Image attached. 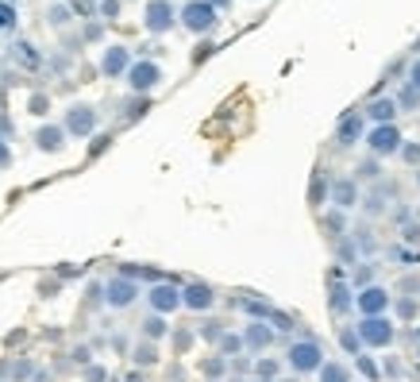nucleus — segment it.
Segmentation results:
<instances>
[{
  "instance_id": "obj_12",
  "label": "nucleus",
  "mask_w": 420,
  "mask_h": 382,
  "mask_svg": "<svg viewBox=\"0 0 420 382\" xmlns=\"http://www.w3.org/2000/svg\"><path fill=\"white\" fill-rule=\"evenodd\" d=\"M320 382H351V371L343 367V363H332V359H324L320 363Z\"/></svg>"
},
{
  "instance_id": "obj_2",
  "label": "nucleus",
  "mask_w": 420,
  "mask_h": 382,
  "mask_svg": "<svg viewBox=\"0 0 420 382\" xmlns=\"http://www.w3.org/2000/svg\"><path fill=\"white\" fill-rule=\"evenodd\" d=\"M362 347H390L393 344V321L390 316H359L355 324Z\"/></svg>"
},
{
  "instance_id": "obj_21",
  "label": "nucleus",
  "mask_w": 420,
  "mask_h": 382,
  "mask_svg": "<svg viewBox=\"0 0 420 382\" xmlns=\"http://www.w3.org/2000/svg\"><path fill=\"white\" fill-rule=\"evenodd\" d=\"M185 302L193 305V309H209V305H212L209 286H189V290H185Z\"/></svg>"
},
{
  "instance_id": "obj_8",
  "label": "nucleus",
  "mask_w": 420,
  "mask_h": 382,
  "mask_svg": "<svg viewBox=\"0 0 420 382\" xmlns=\"http://www.w3.org/2000/svg\"><path fill=\"white\" fill-rule=\"evenodd\" d=\"M362 116L374 120V124H393V116H397V104H393V97H374V101L362 109Z\"/></svg>"
},
{
  "instance_id": "obj_16",
  "label": "nucleus",
  "mask_w": 420,
  "mask_h": 382,
  "mask_svg": "<svg viewBox=\"0 0 420 382\" xmlns=\"http://www.w3.org/2000/svg\"><path fill=\"white\" fill-rule=\"evenodd\" d=\"M378 174H382V159H374V154H370V159H362L359 166H355V174H351V178H355V182H374Z\"/></svg>"
},
{
  "instance_id": "obj_18",
  "label": "nucleus",
  "mask_w": 420,
  "mask_h": 382,
  "mask_svg": "<svg viewBox=\"0 0 420 382\" xmlns=\"http://www.w3.org/2000/svg\"><path fill=\"white\" fill-rule=\"evenodd\" d=\"M131 297H135V286H131V282H112L109 286V302L112 305H128Z\"/></svg>"
},
{
  "instance_id": "obj_32",
  "label": "nucleus",
  "mask_w": 420,
  "mask_h": 382,
  "mask_svg": "<svg viewBox=\"0 0 420 382\" xmlns=\"http://www.w3.org/2000/svg\"><path fill=\"white\" fill-rule=\"evenodd\" d=\"M101 12H104V16H109V20H112V16L120 12V0H104V4H101Z\"/></svg>"
},
{
  "instance_id": "obj_23",
  "label": "nucleus",
  "mask_w": 420,
  "mask_h": 382,
  "mask_svg": "<svg viewBox=\"0 0 420 382\" xmlns=\"http://www.w3.org/2000/svg\"><path fill=\"white\" fill-rule=\"evenodd\" d=\"M385 205H390V201L382 197V190H378V193H370V197L362 201V209H366V216H382V213H385Z\"/></svg>"
},
{
  "instance_id": "obj_10",
  "label": "nucleus",
  "mask_w": 420,
  "mask_h": 382,
  "mask_svg": "<svg viewBox=\"0 0 420 382\" xmlns=\"http://www.w3.org/2000/svg\"><path fill=\"white\" fill-rule=\"evenodd\" d=\"M147 27H151V31H166V27H174V8H170L166 0H154V4L147 8Z\"/></svg>"
},
{
  "instance_id": "obj_15",
  "label": "nucleus",
  "mask_w": 420,
  "mask_h": 382,
  "mask_svg": "<svg viewBox=\"0 0 420 382\" xmlns=\"http://www.w3.org/2000/svg\"><path fill=\"white\" fill-rule=\"evenodd\" d=\"M66 124H70V132H73V135H85L89 128H93V112H89L85 104H81V109H73V112H70V120H66Z\"/></svg>"
},
{
  "instance_id": "obj_24",
  "label": "nucleus",
  "mask_w": 420,
  "mask_h": 382,
  "mask_svg": "<svg viewBox=\"0 0 420 382\" xmlns=\"http://www.w3.org/2000/svg\"><path fill=\"white\" fill-rule=\"evenodd\" d=\"M39 147H47V151L62 147V132L58 128H43V132H39Z\"/></svg>"
},
{
  "instance_id": "obj_1",
  "label": "nucleus",
  "mask_w": 420,
  "mask_h": 382,
  "mask_svg": "<svg viewBox=\"0 0 420 382\" xmlns=\"http://www.w3.org/2000/svg\"><path fill=\"white\" fill-rule=\"evenodd\" d=\"M362 143L370 147V154L374 159H390V154H397L401 151V128L397 124H374L366 135H362Z\"/></svg>"
},
{
  "instance_id": "obj_9",
  "label": "nucleus",
  "mask_w": 420,
  "mask_h": 382,
  "mask_svg": "<svg viewBox=\"0 0 420 382\" xmlns=\"http://www.w3.org/2000/svg\"><path fill=\"white\" fill-rule=\"evenodd\" d=\"M328 305H332V313H347V309H355V294H351V286L340 282V271H332V297H328Z\"/></svg>"
},
{
  "instance_id": "obj_33",
  "label": "nucleus",
  "mask_w": 420,
  "mask_h": 382,
  "mask_svg": "<svg viewBox=\"0 0 420 382\" xmlns=\"http://www.w3.org/2000/svg\"><path fill=\"white\" fill-rule=\"evenodd\" d=\"M209 4H232V0H209Z\"/></svg>"
},
{
  "instance_id": "obj_7",
  "label": "nucleus",
  "mask_w": 420,
  "mask_h": 382,
  "mask_svg": "<svg viewBox=\"0 0 420 382\" xmlns=\"http://www.w3.org/2000/svg\"><path fill=\"white\" fill-rule=\"evenodd\" d=\"M362 135H366V116L362 112H347L340 120V143L351 147V143H362Z\"/></svg>"
},
{
  "instance_id": "obj_5",
  "label": "nucleus",
  "mask_w": 420,
  "mask_h": 382,
  "mask_svg": "<svg viewBox=\"0 0 420 382\" xmlns=\"http://www.w3.org/2000/svg\"><path fill=\"white\" fill-rule=\"evenodd\" d=\"M181 20H185L189 31H209L212 23H216V8H212L209 0H193V4H185Z\"/></svg>"
},
{
  "instance_id": "obj_31",
  "label": "nucleus",
  "mask_w": 420,
  "mask_h": 382,
  "mask_svg": "<svg viewBox=\"0 0 420 382\" xmlns=\"http://www.w3.org/2000/svg\"><path fill=\"white\" fill-rule=\"evenodd\" d=\"M409 85H413L416 93H420V58L413 62V66H409Z\"/></svg>"
},
{
  "instance_id": "obj_26",
  "label": "nucleus",
  "mask_w": 420,
  "mask_h": 382,
  "mask_svg": "<svg viewBox=\"0 0 420 382\" xmlns=\"http://www.w3.org/2000/svg\"><path fill=\"white\" fill-rule=\"evenodd\" d=\"M355 367L362 371V375H366L370 382H378V375H382V371H378V363L370 359V355H355Z\"/></svg>"
},
{
  "instance_id": "obj_20",
  "label": "nucleus",
  "mask_w": 420,
  "mask_h": 382,
  "mask_svg": "<svg viewBox=\"0 0 420 382\" xmlns=\"http://www.w3.org/2000/svg\"><path fill=\"white\" fill-rule=\"evenodd\" d=\"M393 104H397V109H405V112H416L420 109V93H416L413 85H405L397 97H393Z\"/></svg>"
},
{
  "instance_id": "obj_28",
  "label": "nucleus",
  "mask_w": 420,
  "mask_h": 382,
  "mask_svg": "<svg viewBox=\"0 0 420 382\" xmlns=\"http://www.w3.org/2000/svg\"><path fill=\"white\" fill-rule=\"evenodd\" d=\"M397 154H405V162H413V166H416V162H420V143H401Z\"/></svg>"
},
{
  "instance_id": "obj_14",
  "label": "nucleus",
  "mask_w": 420,
  "mask_h": 382,
  "mask_svg": "<svg viewBox=\"0 0 420 382\" xmlns=\"http://www.w3.org/2000/svg\"><path fill=\"white\" fill-rule=\"evenodd\" d=\"M340 347L347 355H362V352H366L362 340H359V332H355V324H343V328H340Z\"/></svg>"
},
{
  "instance_id": "obj_30",
  "label": "nucleus",
  "mask_w": 420,
  "mask_h": 382,
  "mask_svg": "<svg viewBox=\"0 0 420 382\" xmlns=\"http://www.w3.org/2000/svg\"><path fill=\"white\" fill-rule=\"evenodd\" d=\"M262 375L274 378V375H278V363H274V359H262V363H259V378H262Z\"/></svg>"
},
{
  "instance_id": "obj_17",
  "label": "nucleus",
  "mask_w": 420,
  "mask_h": 382,
  "mask_svg": "<svg viewBox=\"0 0 420 382\" xmlns=\"http://www.w3.org/2000/svg\"><path fill=\"white\" fill-rule=\"evenodd\" d=\"M151 302H154V309H162V313H166V309H174V305L181 302V297H178L174 286H159V290L151 294Z\"/></svg>"
},
{
  "instance_id": "obj_3",
  "label": "nucleus",
  "mask_w": 420,
  "mask_h": 382,
  "mask_svg": "<svg viewBox=\"0 0 420 382\" xmlns=\"http://www.w3.org/2000/svg\"><path fill=\"white\" fill-rule=\"evenodd\" d=\"M390 302H393V294L385 286H362L355 290V309H359V316H385L390 313Z\"/></svg>"
},
{
  "instance_id": "obj_29",
  "label": "nucleus",
  "mask_w": 420,
  "mask_h": 382,
  "mask_svg": "<svg viewBox=\"0 0 420 382\" xmlns=\"http://www.w3.org/2000/svg\"><path fill=\"white\" fill-rule=\"evenodd\" d=\"M162 332H166L162 316H151V321H147V336H162Z\"/></svg>"
},
{
  "instance_id": "obj_35",
  "label": "nucleus",
  "mask_w": 420,
  "mask_h": 382,
  "mask_svg": "<svg viewBox=\"0 0 420 382\" xmlns=\"http://www.w3.org/2000/svg\"><path fill=\"white\" fill-rule=\"evenodd\" d=\"M259 382H266V378H259Z\"/></svg>"
},
{
  "instance_id": "obj_4",
  "label": "nucleus",
  "mask_w": 420,
  "mask_h": 382,
  "mask_svg": "<svg viewBox=\"0 0 420 382\" xmlns=\"http://www.w3.org/2000/svg\"><path fill=\"white\" fill-rule=\"evenodd\" d=\"M285 359H290V367L297 371V375H304V371H320V363H324V347H320L316 340H297Z\"/></svg>"
},
{
  "instance_id": "obj_6",
  "label": "nucleus",
  "mask_w": 420,
  "mask_h": 382,
  "mask_svg": "<svg viewBox=\"0 0 420 382\" xmlns=\"http://www.w3.org/2000/svg\"><path fill=\"white\" fill-rule=\"evenodd\" d=\"M332 205L340 209V213H347V209H355L359 201H362V190H359V182L355 178H340V182H332Z\"/></svg>"
},
{
  "instance_id": "obj_25",
  "label": "nucleus",
  "mask_w": 420,
  "mask_h": 382,
  "mask_svg": "<svg viewBox=\"0 0 420 382\" xmlns=\"http://www.w3.org/2000/svg\"><path fill=\"white\" fill-rule=\"evenodd\" d=\"M393 309H397V316H401V321H413V316L420 313V305L413 302V297H401V302H390Z\"/></svg>"
},
{
  "instance_id": "obj_34",
  "label": "nucleus",
  "mask_w": 420,
  "mask_h": 382,
  "mask_svg": "<svg viewBox=\"0 0 420 382\" xmlns=\"http://www.w3.org/2000/svg\"><path fill=\"white\" fill-rule=\"evenodd\" d=\"M282 382H297V378H282Z\"/></svg>"
},
{
  "instance_id": "obj_19",
  "label": "nucleus",
  "mask_w": 420,
  "mask_h": 382,
  "mask_svg": "<svg viewBox=\"0 0 420 382\" xmlns=\"http://www.w3.org/2000/svg\"><path fill=\"white\" fill-rule=\"evenodd\" d=\"M370 278H374V263H355V266H351V286H355V290L370 286Z\"/></svg>"
},
{
  "instance_id": "obj_13",
  "label": "nucleus",
  "mask_w": 420,
  "mask_h": 382,
  "mask_svg": "<svg viewBox=\"0 0 420 382\" xmlns=\"http://www.w3.org/2000/svg\"><path fill=\"white\" fill-rule=\"evenodd\" d=\"M123 70H128V51H123V47H112V51L104 54V74L116 78V74H123Z\"/></svg>"
},
{
  "instance_id": "obj_27",
  "label": "nucleus",
  "mask_w": 420,
  "mask_h": 382,
  "mask_svg": "<svg viewBox=\"0 0 420 382\" xmlns=\"http://www.w3.org/2000/svg\"><path fill=\"white\" fill-rule=\"evenodd\" d=\"M324 224L332 228V235H343V232H347V216H343V213H328Z\"/></svg>"
},
{
  "instance_id": "obj_22",
  "label": "nucleus",
  "mask_w": 420,
  "mask_h": 382,
  "mask_svg": "<svg viewBox=\"0 0 420 382\" xmlns=\"http://www.w3.org/2000/svg\"><path fill=\"white\" fill-rule=\"evenodd\" d=\"M270 340H274V332L262 328V324H251V328H247V344H251V347H266Z\"/></svg>"
},
{
  "instance_id": "obj_11",
  "label": "nucleus",
  "mask_w": 420,
  "mask_h": 382,
  "mask_svg": "<svg viewBox=\"0 0 420 382\" xmlns=\"http://www.w3.org/2000/svg\"><path fill=\"white\" fill-rule=\"evenodd\" d=\"M159 78L162 74H159V66H154V62H139V66H131V85H135V89H151Z\"/></svg>"
}]
</instances>
